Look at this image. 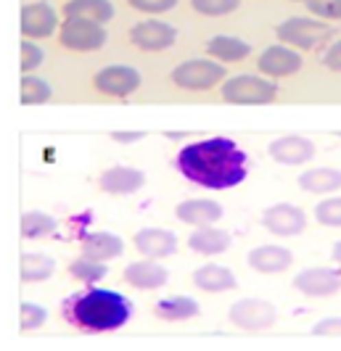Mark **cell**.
I'll list each match as a JSON object with an SVG mask.
<instances>
[{
	"instance_id": "obj_19",
	"label": "cell",
	"mask_w": 341,
	"mask_h": 351,
	"mask_svg": "<svg viewBox=\"0 0 341 351\" xmlns=\"http://www.w3.org/2000/svg\"><path fill=\"white\" fill-rule=\"evenodd\" d=\"M125 243L119 235L98 230V232H85L82 235V256L88 259H98V262H111L117 256H122Z\"/></svg>"
},
{
	"instance_id": "obj_14",
	"label": "cell",
	"mask_w": 341,
	"mask_h": 351,
	"mask_svg": "<svg viewBox=\"0 0 341 351\" xmlns=\"http://www.w3.org/2000/svg\"><path fill=\"white\" fill-rule=\"evenodd\" d=\"M132 243L145 259H167L178 251V235L164 228H141Z\"/></svg>"
},
{
	"instance_id": "obj_11",
	"label": "cell",
	"mask_w": 341,
	"mask_h": 351,
	"mask_svg": "<svg viewBox=\"0 0 341 351\" xmlns=\"http://www.w3.org/2000/svg\"><path fill=\"white\" fill-rule=\"evenodd\" d=\"M307 225L305 211L294 204H272L262 211V228L278 238H294Z\"/></svg>"
},
{
	"instance_id": "obj_15",
	"label": "cell",
	"mask_w": 341,
	"mask_h": 351,
	"mask_svg": "<svg viewBox=\"0 0 341 351\" xmlns=\"http://www.w3.org/2000/svg\"><path fill=\"white\" fill-rule=\"evenodd\" d=\"M145 185V175L135 167H125V164H117V167H108L106 172H101L98 177V188L108 195H132L138 193Z\"/></svg>"
},
{
	"instance_id": "obj_27",
	"label": "cell",
	"mask_w": 341,
	"mask_h": 351,
	"mask_svg": "<svg viewBox=\"0 0 341 351\" xmlns=\"http://www.w3.org/2000/svg\"><path fill=\"white\" fill-rule=\"evenodd\" d=\"M56 259L48 254H21V280L24 282H43L54 278Z\"/></svg>"
},
{
	"instance_id": "obj_8",
	"label": "cell",
	"mask_w": 341,
	"mask_h": 351,
	"mask_svg": "<svg viewBox=\"0 0 341 351\" xmlns=\"http://www.w3.org/2000/svg\"><path fill=\"white\" fill-rule=\"evenodd\" d=\"M228 319L241 330H265L278 319V309L265 299H241L228 312Z\"/></svg>"
},
{
	"instance_id": "obj_26",
	"label": "cell",
	"mask_w": 341,
	"mask_h": 351,
	"mask_svg": "<svg viewBox=\"0 0 341 351\" xmlns=\"http://www.w3.org/2000/svg\"><path fill=\"white\" fill-rule=\"evenodd\" d=\"M154 315L159 317V319H167V322H183V319H191V317L201 315V306L191 296H167V299L156 301Z\"/></svg>"
},
{
	"instance_id": "obj_22",
	"label": "cell",
	"mask_w": 341,
	"mask_h": 351,
	"mask_svg": "<svg viewBox=\"0 0 341 351\" xmlns=\"http://www.w3.org/2000/svg\"><path fill=\"white\" fill-rule=\"evenodd\" d=\"M188 246H191V251L204 254V256H217V254H225L231 248V232L215 228V225L193 228V232L188 235Z\"/></svg>"
},
{
	"instance_id": "obj_17",
	"label": "cell",
	"mask_w": 341,
	"mask_h": 351,
	"mask_svg": "<svg viewBox=\"0 0 341 351\" xmlns=\"http://www.w3.org/2000/svg\"><path fill=\"white\" fill-rule=\"evenodd\" d=\"M222 204H217L212 198H188V201H180L175 206V217H178L183 225H191V228H204V225H215L222 219Z\"/></svg>"
},
{
	"instance_id": "obj_37",
	"label": "cell",
	"mask_w": 341,
	"mask_h": 351,
	"mask_svg": "<svg viewBox=\"0 0 341 351\" xmlns=\"http://www.w3.org/2000/svg\"><path fill=\"white\" fill-rule=\"evenodd\" d=\"M312 333L325 335V338H341V317H325L312 325Z\"/></svg>"
},
{
	"instance_id": "obj_5",
	"label": "cell",
	"mask_w": 341,
	"mask_h": 351,
	"mask_svg": "<svg viewBox=\"0 0 341 351\" xmlns=\"http://www.w3.org/2000/svg\"><path fill=\"white\" fill-rule=\"evenodd\" d=\"M169 80L180 90L207 93L225 80V66L215 58H191V61H183L180 66H175Z\"/></svg>"
},
{
	"instance_id": "obj_6",
	"label": "cell",
	"mask_w": 341,
	"mask_h": 351,
	"mask_svg": "<svg viewBox=\"0 0 341 351\" xmlns=\"http://www.w3.org/2000/svg\"><path fill=\"white\" fill-rule=\"evenodd\" d=\"M106 29L104 24L85 21V19H67L58 27V43L74 53H95L106 45Z\"/></svg>"
},
{
	"instance_id": "obj_33",
	"label": "cell",
	"mask_w": 341,
	"mask_h": 351,
	"mask_svg": "<svg viewBox=\"0 0 341 351\" xmlns=\"http://www.w3.org/2000/svg\"><path fill=\"white\" fill-rule=\"evenodd\" d=\"M19 317H21V319H19V328H21V330H37V328L45 325L48 312H45L43 306H37V304H21Z\"/></svg>"
},
{
	"instance_id": "obj_30",
	"label": "cell",
	"mask_w": 341,
	"mask_h": 351,
	"mask_svg": "<svg viewBox=\"0 0 341 351\" xmlns=\"http://www.w3.org/2000/svg\"><path fill=\"white\" fill-rule=\"evenodd\" d=\"M69 275L74 280L85 282V285H93V282L104 280L108 275L106 262H98V259H88V256H80L69 264Z\"/></svg>"
},
{
	"instance_id": "obj_13",
	"label": "cell",
	"mask_w": 341,
	"mask_h": 351,
	"mask_svg": "<svg viewBox=\"0 0 341 351\" xmlns=\"http://www.w3.org/2000/svg\"><path fill=\"white\" fill-rule=\"evenodd\" d=\"M305 66L299 51L288 48V45H270L259 53L257 58V69L265 77H272V80H281V77H291Z\"/></svg>"
},
{
	"instance_id": "obj_21",
	"label": "cell",
	"mask_w": 341,
	"mask_h": 351,
	"mask_svg": "<svg viewBox=\"0 0 341 351\" xmlns=\"http://www.w3.org/2000/svg\"><path fill=\"white\" fill-rule=\"evenodd\" d=\"M246 262L252 269L257 272H265V275H272V272H283L291 267L294 262V254L283 246H257L249 251V256H246Z\"/></svg>"
},
{
	"instance_id": "obj_28",
	"label": "cell",
	"mask_w": 341,
	"mask_h": 351,
	"mask_svg": "<svg viewBox=\"0 0 341 351\" xmlns=\"http://www.w3.org/2000/svg\"><path fill=\"white\" fill-rule=\"evenodd\" d=\"M56 228H58V222L51 214H45V211H27V214H21V235L30 238V241L54 235Z\"/></svg>"
},
{
	"instance_id": "obj_25",
	"label": "cell",
	"mask_w": 341,
	"mask_h": 351,
	"mask_svg": "<svg viewBox=\"0 0 341 351\" xmlns=\"http://www.w3.org/2000/svg\"><path fill=\"white\" fill-rule=\"evenodd\" d=\"M299 188L307 193H333L341 188V169L333 167H315L299 175Z\"/></svg>"
},
{
	"instance_id": "obj_3",
	"label": "cell",
	"mask_w": 341,
	"mask_h": 351,
	"mask_svg": "<svg viewBox=\"0 0 341 351\" xmlns=\"http://www.w3.org/2000/svg\"><path fill=\"white\" fill-rule=\"evenodd\" d=\"M220 95L225 104L268 106L278 98V85L268 77H259V74H238V77H231L222 82Z\"/></svg>"
},
{
	"instance_id": "obj_32",
	"label": "cell",
	"mask_w": 341,
	"mask_h": 351,
	"mask_svg": "<svg viewBox=\"0 0 341 351\" xmlns=\"http://www.w3.org/2000/svg\"><path fill=\"white\" fill-rule=\"evenodd\" d=\"M315 219L323 228H341V198H325L315 206Z\"/></svg>"
},
{
	"instance_id": "obj_34",
	"label": "cell",
	"mask_w": 341,
	"mask_h": 351,
	"mask_svg": "<svg viewBox=\"0 0 341 351\" xmlns=\"http://www.w3.org/2000/svg\"><path fill=\"white\" fill-rule=\"evenodd\" d=\"M45 53L32 40H21V71H35L43 64Z\"/></svg>"
},
{
	"instance_id": "obj_24",
	"label": "cell",
	"mask_w": 341,
	"mask_h": 351,
	"mask_svg": "<svg viewBox=\"0 0 341 351\" xmlns=\"http://www.w3.org/2000/svg\"><path fill=\"white\" fill-rule=\"evenodd\" d=\"M249 51H252L249 43L233 35H215L207 40V53H209L215 61H222V64L244 61V58L249 56Z\"/></svg>"
},
{
	"instance_id": "obj_35",
	"label": "cell",
	"mask_w": 341,
	"mask_h": 351,
	"mask_svg": "<svg viewBox=\"0 0 341 351\" xmlns=\"http://www.w3.org/2000/svg\"><path fill=\"white\" fill-rule=\"evenodd\" d=\"M307 11L318 19H341V0H309Z\"/></svg>"
},
{
	"instance_id": "obj_29",
	"label": "cell",
	"mask_w": 341,
	"mask_h": 351,
	"mask_svg": "<svg viewBox=\"0 0 341 351\" xmlns=\"http://www.w3.org/2000/svg\"><path fill=\"white\" fill-rule=\"evenodd\" d=\"M51 95H54V88H51L48 80L35 77V74L21 77V95H19V98H21V104L24 106L45 104V101H51Z\"/></svg>"
},
{
	"instance_id": "obj_41",
	"label": "cell",
	"mask_w": 341,
	"mask_h": 351,
	"mask_svg": "<svg viewBox=\"0 0 341 351\" xmlns=\"http://www.w3.org/2000/svg\"><path fill=\"white\" fill-rule=\"evenodd\" d=\"M296 3H305V5H307V3H309V0H296Z\"/></svg>"
},
{
	"instance_id": "obj_10",
	"label": "cell",
	"mask_w": 341,
	"mask_h": 351,
	"mask_svg": "<svg viewBox=\"0 0 341 351\" xmlns=\"http://www.w3.org/2000/svg\"><path fill=\"white\" fill-rule=\"evenodd\" d=\"M291 285L309 299H325L341 291V272L333 267H307L291 280Z\"/></svg>"
},
{
	"instance_id": "obj_23",
	"label": "cell",
	"mask_w": 341,
	"mask_h": 351,
	"mask_svg": "<svg viewBox=\"0 0 341 351\" xmlns=\"http://www.w3.org/2000/svg\"><path fill=\"white\" fill-rule=\"evenodd\" d=\"M64 16L108 24L114 19V3L111 0H69L64 3Z\"/></svg>"
},
{
	"instance_id": "obj_16",
	"label": "cell",
	"mask_w": 341,
	"mask_h": 351,
	"mask_svg": "<svg viewBox=\"0 0 341 351\" xmlns=\"http://www.w3.org/2000/svg\"><path fill=\"white\" fill-rule=\"evenodd\" d=\"M268 154L278 164L299 167V164H307L309 158L315 156V143L302 138V135H286V138H278V141L270 143Z\"/></svg>"
},
{
	"instance_id": "obj_39",
	"label": "cell",
	"mask_w": 341,
	"mask_h": 351,
	"mask_svg": "<svg viewBox=\"0 0 341 351\" xmlns=\"http://www.w3.org/2000/svg\"><path fill=\"white\" fill-rule=\"evenodd\" d=\"M145 132H111V141L114 143H138L143 141Z\"/></svg>"
},
{
	"instance_id": "obj_36",
	"label": "cell",
	"mask_w": 341,
	"mask_h": 351,
	"mask_svg": "<svg viewBox=\"0 0 341 351\" xmlns=\"http://www.w3.org/2000/svg\"><path fill=\"white\" fill-rule=\"evenodd\" d=\"M135 11H143V14H167L178 5V0H127Z\"/></svg>"
},
{
	"instance_id": "obj_38",
	"label": "cell",
	"mask_w": 341,
	"mask_h": 351,
	"mask_svg": "<svg viewBox=\"0 0 341 351\" xmlns=\"http://www.w3.org/2000/svg\"><path fill=\"white\" fill-rule=\"evenodd\" d=\"M323 64L331 71H341V40H339V43H333V45L325 51Z\"/></svg>"
},
{
	"instance_id": "obj_31",
	"label": "cell",
	"mask_w": 341,
	"mask_h": 351,
	"mask_svg": "<svg viewBox=\"0 0 341 351\" xmlns=\"http://www.w3.org/2000/svg\"><path fill=\"white\" fill-rule=\"evenodd\" d=\"M191 8L201 16H225L241 8V0H191Z\"/></svg>"
},
{
	"instance_id": "obj_12",
	"label": "cell",
	"mask_w": 341,
	"mask_h": 351,
	"mask_svg": "<svg viewBox=\"0 0 341 351\" xmlns=\"http://www.w3.org/2000/svg\"><path fill=\"white\" fill-rule=\"evenodd\" d=\"M58 14L54 11L51 3L45 0H35V3H27L21 8V35L27 40H43V37H51L58 29Z\"/></svg>"
},
{
	"instance_id": "obj_1",
	"label": "cell",
	"mask_w": 341,
	"mask_h": 351,
	"mask_svg": "<svg viewBox=\"0 0 341 351\" xmlns=\"http://www.w3.org/2000/svg\"><path fill=\"white\" fill-rule=\"evenodd\" d=\"M175 167L188 182L207 191H231L249 175L244 148L222 135L183 145L175 156Z\"/></svg>"
},
{
	"instance_id": "obj_18",
	"label": "cell",
	"mask_w": 341,
	"mask_h": 351,
	"mask_svg": "<svg viewBox=\"0 0 341 351\" xmlns=\"http://www.w3.org/2000/svg\"><path fill=\"white\" fill-rule=\"evenodd\" d=\"M125 282L138 288V291H156L167 285L169 272L164 269L162 264H156V259H143V262H132L125 267Z\"/></svg>"
},
{
	"instance_id": "obj_40",
	"label": "cell",
	"mask_w": 341,
	"mask_h": 351,
	"mask_svg": "<svg viewBox=\"0 0 341 351\" xmlns=\"http://www.w3.org/2000/svg\"><path fill=\"white\" fill-rule=\"evenodd\" d=\"M331 259L336 264H341V241L339 243H333V248H331Z\"/></svg>"
},
{
	"instance_id": "obj_20",
	"label": "cell",
	"mask_w": 341,
	"mask_h": 351,
	"mask_svg": "<svg viewBox=\"0 0 341 351\" xmlns=\"http://www.w3.org/2000/svg\"><path fill=\"white\" fill-rule=\"evenodd\" d=\"M193 285L198 291H207V293H225V291H233L238 288V280H235V272L222 267V264H204L193 269Z\"/></svg>"
},
{
	"instance_id": "obj_2",
	"label": "cell",
	"mask_w": 341,
	"mask_h": 351,
	"mask_svg": "<svg viewBox=\"0 0 341 351\" xmlns=\"http://www.w3.org/2000/svg\"><path fill=\"white\" fill-rule=\"evenodd\" d=\"M132 301L108 288H82L61 304L64 319L82 333H114L132 319Z\"/></svg>"
},
{
	"instance_id": "obj_4",
	"label": "cell",
	"mask_w": 341,
	"mask_h": 351,
	"mask_svg": "<svg viewBox=\"0 0 341 351\" xmlns=\"http://www.w3.org/2000/svg\"><path fill=\"white\" fill-rule=\"evenodd\" d=\"M275 35L283 45H294L296 51H312L318 45H325V40L333 35V29H331V24H323L320 19L291 16L283 24H278Z\"/></svg>"
},
{
	"instance_id": "obj_9",
	"label": "cell",
	"mask_w": 341,
	"mask_h": 351,
	"mask_svg": "<svg viewBox=\"0 0 341 351\" xmlns=\"http://www.w3.org/2000/svg\"><path fill=\"white\" fill-rule=\"evenodd\" d=\"M178 40V32L172 24L159 19H143L130 29V43L145 53H162L172 48Z\"/></svg>"
},
{
	"instance_id": "obj_7",
	"label": "cell",
	"mask_w": 341,
	"mask_h": 351,
	"mask_svg": "<svg viewBox=\"0 0 341 351\" xmlns=\"http://www.w3.org/2000/svg\"><path fill=\"white\" fill-rule=\"evenodd\" d=\"M93 88L101 95H111V98H127L135 90L141 88V71L127 64H114V66H104L95 71L93 77Z\"/></svg>"
}]
</instances>
